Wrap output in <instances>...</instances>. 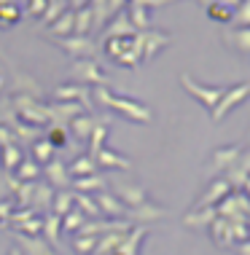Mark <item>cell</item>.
<instances>
[{
  "label": "cell",
  "instance_id": "cell-6",
  "mask_svg": "<svg viewBox=\"0 0 250 255\" xmlns=\"http://www.w3.org/2000/svg\"><path fill=\"white\" fill-rule=\"evenodd\" d=\"M232 8H226V5H221V3H213V5H207V16L215 19V22H232Z\"/></svg>",
  "mask_w": 250,
  "mask_h": 255
},
{
  "label": "cell",
  "instance_id": "cell-7",
  "mask_svg": "<svg viewBox=\"0 0 250 255\" xmlns=\"http://www.w3.org/2000/svg\"><path fill=\"white\" fill-rule=\"evenodd\" d=\"M229 188H232V185H229V180H215V183H213V188L205 194L202 202H215V199L226 196V194H229Z\"/></svg>",
  "mask_w": 250,
  "mask_h": 255
},
{
  "label": "cell",
  "instance_id": "cell-5",
  "mask_svg": "<svg viewBox=\"0 0 250 255\" xmlns=\"http://www.w3.org/2000/svg\"><path fill=\"white\" fill-rule=\"evenodd\" d=\"M232 22H234V30L250 27V0H242V3L237 5V11L232 13Z\"/></svg>",
  "mask_w": 250,
  "mask_h": 255
},
{
  "label": "cell",
  "instance_id": "cell-2",
  "mask_svg": "<svg viewBox=\"0 0 250 255\" xmlns=\"http://www.w3.org/2000/svg\"><path fill=\"white\" fill-rule=\"evenodd\" d=\"M183 86H186V92H191L194 97L210 110V113L215 110L218 100L224 97V92H226L224 86H202V84H197V81H191V75H183Z\"/></svg>",
  "mask_w": 250,
  "mask_h": 255
},
{
  "label": "cell",
  "instance_id": "cell-4",
  "mask_svg": "<svg viewBox=\"0 0 250 255\" xmlns=\"http://www.w3.org/2000/svg\"><path fill=\"white\" fill-rule=\"evenodd\" d=\"M226 46L240 54L250 57V27H240V30H232L226 32Z\"/></svg>",
  "mask_w": 250,
  "mask_h": 255
},
{
  "label": "cell",
  "instance_id": "cell-10",
  "mask_svg": "<svg viewBox=\"0 0 250 255\" xmlns=\"http://www.w3.org/2000/svg\"><path fill=\"white\" fill-rule=\"evenodd\" d=\"M245 188H248V194H250V177H248V180H245Z\"/></svg>",
  "mask_w": 250,
  "mask_h": 255
},
{
  "label": "cell",
  "instance_id": "cell-9",
  "mask_svg": "<svg viewBox=\"0 0 250 255\" xmlns=\"http://www.w3.org/2000/svg\"><path fill=\"white\" fill-rule=\"evenodd\" d=\"M202 3H205V5H213V3H218V0H202Z\"/></svg>",
  "mask_w": 250,
  "mask_h": 255
},
{
  "label": "cell",
  "instance_id": "cell-8",
  "mask_svg": "<svg viewBox=\"0 0 250 255\" xmlns=\"http://www.w3.org/2000/svg\"><path fill=\"white\" fill-rule=\"evenodd\" d=\"M218 3H221V5H226V8H232V11H234V8H237V5L242 3V0H218Z\"/></svg>",
  "mask_w": 250,
  "mask_h": 255
},
{
  "label": "cell",
  "instance_id": "cell-3",
  "mask_svg": "<svg viewBox=\"0 0 250 255\" xmlns=\"http://www.w3.org/2000/svg\"><path fill=\"white\" fill-rule=\"evenodd\" d=\"M242 156V148L240 145H226V148H218L213 153V169H232L237 164V158Z\"/></svg>",
  "mask_w": 250,
  "mask_h": 255
},
{
  "label": "cell",
  "instance_id": "cell-1",
  "mask_svg": "<svg viewBox=\"0 0 250 255\" xmlns=\"http://www.w3.org/2000/svg\"><path fill=\"white\" fill-rule=\"evenodd\" d=\"M248 97H250V84H237V86L226 89L224 97L218 100V105H215V110H213V121H224L229 110L237 108L240 102H245Z\"/></svg>",
  "mask_w": 250,
  "mask_h": 255
}]
</instances>
